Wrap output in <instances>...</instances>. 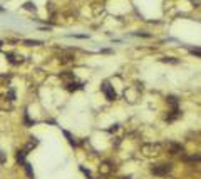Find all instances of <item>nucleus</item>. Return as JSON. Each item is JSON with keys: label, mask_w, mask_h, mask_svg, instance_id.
Masks as SVG:
<instances>
[{"label": "nucleus", "mask_w": 201, "mask_h": 179, "mask_svg": "<svg viewBox=\"0 0 201 179\" xmlns=\"http://www.w3.org/2000/svg\"><path fill=\"white\" fill-rule=\"evenodd\" d=\"M161 152V144H146L142 146V154L144 156H158Z\"/></svg>", "instance_id": "1"}, {"label": "nucleus", "mask_w": 201, "mask_h": 179, "mask_svg": "<svg viewBox=\"0 0 201 179\" xmlns=\"http://www.w3.org/2000/svg\"><path fill=\"white\" fill-rule=\"evenodd\" d=\"M151 171H153L154 176H166V174L171 171V164H159V166H154Z\"/></svg>", "instance_id": "2"}, {"label": "nucleus", "mask_w": 201, "mask_h": 179, "mask_svg": "<svg viewBox=\"0 0 201 179\" xmlns=\"http://www.w3.org/2000/svg\"><path fill=\"white\" fill-rule=\"evenodd\" d=\"M101 89H102V92L106 94V97H107V101H114V99L117 97L116 90H114L112 87L109 85V82H104V84L101 85Z\"/></svg>", "instance_id": "3"}, {"label": "nucleus", "mask_w": 201, "mask_h": 179, "mask_svg": "<svg viewBox=\"0 0 201 179\" xmlns=\"http://www.w3.org/2000/svg\"><path fill=\"white\" fill-rule=\"evenodd\" d=\"M25 156H27V151H25V149H22V151L17 152L15 159H17V162H20V164H24V162H25Z\"/></svg>", "instance_id": "4"}, {"label": "nucleus", "mask_w": 201, "mask_h": 179, "mask_svg": "<svg viewBox=\"0 0 201 179\" xmlns=\"http://www.w3.org/2000/svg\"><path fill=\"white\" fill-rule=\"evenodd\" d=\"M24 168H25V172H27L28 179H34V169H32L30 162H24Z\"/></svg>", "instance_id": "5"}, {"label": "nucleus", "mask_w": 201, "mask_h": 179, "mask_svg": "<svg viewBox=\"0 0 201 179\" xmlns=\"http://www.w3.org/2000/svg\"><path fill=\"white\" fill-rule=\"evenodd\" d=\"M169 147H171V151H173V154H179V152H183V146H181V144L169 142Z\"/></svg>", "instance_id": "6"}, {"label": "nucleus", "mask_w": 201, "mask_h": 179, "mask_svg": "<svg viewBox=\"0 0 201 179\" xmlns=\"http://www.w3.org/2000/svg\"><path fill=\"white\" fill-rule=\"evenodd\" d=\"M168 104H169V106L171 107H173V109H174V107H178L179 106V101H178V97H174V95H168Z\"/></svg>", "instance_id": "7"}, {"label": "nucleus", "mask_w": 201, "mask_h": 179, "mask_svg": "<svg viewBox=\"0 0 201 179\" xmlns=\"http://www.w3.org/2000/svg\"><path fill=\"white\" fill-rule=\"evenodd\" d=\"M82 84H77V82H69V84H67V90H71V92H72V90H77V89H82Z\"/></svg>", "instance_id": "8"}, {"label": "nucleus", "mask_w": 201, "mask_h": 179, "mask_svg": "<svg viewBox=\"0 0 201 179\" xmlns=\"http://www.w3.org/2000/svg\"><path fill=\"white\" fill-rule=\"evenodd\" d=\"M64 136L67 137L69 144H71V146H74V147H76V146H77V141H76V139H74V137L71 136V132H69V131H64Z\"/></svg>", "instance_id": "9"}, {"label": "nucleus", "mask_w": 201, "mask_h": 179, "mask_svg": "<svg viewBox=\"0 0 201 179\" xmlns=\"http://www.w3.org/2000/svg\"><path fill=\"white\" fill-rule=\"evenodd\" d=\"M39 144V141L35 139V137H30V141H28V144L25 146V151H30L32 147H35V146Z\"/></svg>", "instance_id": "10"}, {"label": "nucleus", "mask_w": 201, "mask_h": 179, "mask_svg": "<svg viewBox=\"0 0 201 179\" xmlns=\"http://www.w3.org/2000/svg\"><path fill=\"white\" fill-rule=\"evenodd\" d=\"M24 44L28 47H34V45H42V40H24Z\"/></svg>", "instance_id": "11"}, {"label": "nucleus", "mask_w": 201, "mask_h": 179, "mask_svg": "<svg viewBox=\"0 0 201 179\" xmlns=\"http://www.w3.org/2000/svg\"><path fill=\"white\" fill-rule=\"evenodd\" d=\"M24 117H25V124H27V127H30V126H34V124H35V120H32L30 117H28V112H24Z\"/></svg>", "instance_id": "12"}, {"label": "nucleus", "mask_w": 201, "mask_h": 179, "mask_svg": "<svg viewBox=\"0 0 201 179\" xmlns=\"http://www.w3.org/2000/svg\"><path fill=\"white\" fill-rule=\"evenodd\" d=\"M111 171H112V168H111V164H107V162H104V164H102V168H101V172L107 174V172H111Z\"/></svg>", "instance_id": "13"}, {"label": "nucleus", "mask_w": 201, "mask_h": 179, "mask_svg": "<svg viewBox=\"0 0 201 179\" xmlns=\"http://www.w3.org/2000/svg\"><path fill=\"white\" fill-rule=\"evenodd\" d=\"M161 62H166V64H168V62H169V64H178V60L173 59V57H163Z\"/></svg>", "instance_id": "14"}, {"label": "nucleus", "mask_w": 201, "mask_h": 179, "mask_svg": "<svg viewBox=\"0 0 201 179\" xmlns=\"http://www.w3.org/2000/svg\"><path fill=\"white\" fill-rule=\"evenodd\" d=\"M24 9H27V10H35V5L32 2H27L25 5H24Z\"/></svg>", "instance_id": "15"}, {"label": "nucleus", "mask_w": 201, "mask_h": 179, "mask_svg": "<svg viewBox=\"0 0 201 179\" xmlns=\"http://www.w3.org/2000/svg\"><path fill=\"white\" fill-rule=\"evenodd\" d=\"M188 161H193V162H198L199 161V154H194V156H190V157H186Z\"/></svg>", "instance_id": "16"}, {"label": "nucleus", "mask_w": 201, "mask_h": 179, "mask_svg": "<svg viewBox=\"0 0 201 179\" xmlns=\"http://www.w3.org/2000/svg\"><path fill=\"white\" fill-rule=\"evenodd\" d=\"M60 77H62V79H74V76H72L71 72H64V74H60Z\"/></svg>", "instance_id": "17"}, {"label": "nucleus", "mask_w": 201, "mask_h": 179, "mask_svg": "<svg viewBox=\"0 0 201 179\" xmlns=\"http://www.w3.org/2000/svg\"><path fill=\"white\" fill-rule=\"evenodd\" d=\"M5 161H7V156H5V154H3L2 151H0V164H3Z\"/></svg>", "instance_id": "18"}, {"label": "nucleus", "mask_w": 201, "mask_h": 179, "mask_svg": "<svg viewBox=\"0 0 201 179\" xmlns=\"http://www.w3.org/2000/svg\"><path fill=\"white\" fill-rule=\"evenodd\" d=\"M81 171H82V172L85 174V176H87V179H92V176H91V172H89V171L85 169V168H81Z\"/></svg>", "instance_id": "19"}, {"label": "nucleus", "mask_w": 201, "mask_h": 179, "mask_svg": "<svg viewBox=\"0 0 201 179\" xmlns=\"http://www.w3.org/2000/svg\"><path fill=\"white\" fill-rule=\"evenodd\" d=\"M193 54H196V57H199V49H191Z\"/></svg>", "instance_id": "20"}]
</instances>
